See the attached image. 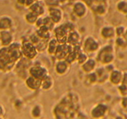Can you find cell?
Here are the masks:
<instances>
[{"mask_svg": "<svg viewBox=\"0 0 127 119\" xmlns=\"http://www.w3.org/2000/svg\"><path fill=\"white\" fill-rule=\"evenodd\" d=\"M74 49V46L71 45L67 42L60 43L56 50L54 56L57 60L65 59L68 55Z\"/></svg>", "mask_w": 127, "mask_h": 119, "instance_id": "cell-7", "label": "cell"}, {"mask_svg": "<svg viewBox=\"0 0 127 119\" xmlns=\"http://www.w3.org/2000/svg\"><path fill=\"white\" fill-rule=\"evenodd\" d=\"M39 17V16L37 15L36 13L29 11L24 16V20H26V22L28 24H30V25H35L36 21L38 19Z\"/></svg>", "mask_w": 127, "mask_h": 119, "instance_id": "cell-24", "label": "cell"}, {"mask_svg": "<svg viewBox=\"0 0 127 119\" xmlns=\"http://www.w3.org/2000/svg\"><path fill=\"white\" fill-rule=\"evenodd\" d=\"M43 110L42 107L39 104L35 105L31 110V115L34 118H39L42 115Z\"/></svg>", "mask_w": 127, "mask_h": 119, "instance_id": "cell-26", "label": "cell"}, {"mask_svg": "<svg viewBox=\"0 0 127 119\" xmlns=\"http://www.w3.org/2000/svg\"><path fill=\"white\" fill-rule=\"evenodd\" d=\"M4 114H5V109L2 104H0V119L3 118V116H4Z\"/></svg>", "mask_w": 127, "mask_h": 119, "instance_id": "cell-28", "label": "cell"}, {"mask_svg": "<svg viewBox=\"0 0 127 119\" xmlns=\"http://www.w3.org/2000/svg\"><path fill=\"white\" fill-rule=\"evenodd\" d=\"M28 73L30 76L41 80L49 74L48 70L44 66L39 64H35L31 66Z\"/></svg>", "mask_w": 127, "mask_h": 119, "instance_id": "cell-6", "label": "cell"}, {"mask_svg": "<svg viewBox=\"0 0 127 119\" xmlns=\"http://www.w3.org/2000/svg\"><path fill=\"white\" fill-rule=\"evenodd\" d=\"M115 33V29L110 25H105L102 27L100 31L101 37L104 40H110L113 38Z\"/></svg>", "mask_w": 127, "mask_h": 119, "instance_id": "cell-14", "label": "cell"}, {"mask_svg": "<svg viewBox=\"0 0 127 119\" xmlns=\"http://www.w3.org/2000/svg\"><path fill=\"white\" fill-rule=\"evenodd\" d=\"M122 79V75H121V73L118 70H115L111 71L110 73L109 78L108 80L110 81V82L113 84L116 85L118 84L120 82Z\"/></svg>", "mask_w": 127, "mask_h": 119, "instance_id": "cell-22", "label": "cell"}, {"mask_svg": "<svg viewBox=\"0 0 127 119\" xmlns=\"http://www.w3.org/2000/svg\"><path fill=\"white\" fill-rule=\"evenodd\" d=\"M21 50L23 57L31 61L34 60L39 53L36 46L30 40H25L21 43Z\"/></svg>", "mask_w": 127, "mask_h": 119, "instance_id": "cell-4", "label": "cell"}, {"mask_svg": "<svg viewBox=\"0 0 127 119\" xmlns=\"http://www.w3.org/2000/svg\"><path fill=\"white\" fill-rule=\"evenodd\" d=\"M94 4L91 8H93L94 13L99 16H104L107 11V6L103 3H96Z\"/></svg>", "mask_w": 127, "mask_h": 119, "instance_id": "cell-23", "label": "cell"}, {"mask_svg": "<svg viewBox=\"0 0 127 119\" xmlns=\"http://www.w3.org/2000/svg\"><path fill=\"white\" fill-rule=\"evenodd\" d=\"M89 58V56L88 54L85 52H84V50L80 51L77 57V62L78 63V64L80 65H82Z\"/></svg>", "mask_w": 127, "mask_h": 119, "instance_id": "cell-27", "label": "cell"}, {"mask_svg": "<svg viewBox=\"0 0 127 119\" xmlns=\"http://www.w3.org/2000/svg\"><path fill=\"white\" fill-rule=\"evenodd\" d=\"M70 64L65 60H59L55 65L54 70L56 74L59 76H64L69 73L70 68Z\"/></svg>", "mask_w": 127, "mask_h": 119, "instance_id": "cell-11", "label": "cell"}, {"mask_svg": "<svg viewBox=\"0 0 127 119\" xmlns=\"http://www.w3.org/2000/svg\"><path fill=\"white\" fill-rule=\"evenodd\" d=\"M72 11L75 16L79 19H82L87 15L89 6L83 1H79L74 4Z\"/></svg>", "mask_w": 127, "mask_h": 119, "instance_id": "cell-8", "label": "cell"}, {"mask_svg": "<svg viewBox=\"0 0 127 119\" xmlns=\"http://www.w3.org/2000/svg\"><path fill=\"white\" fill-rule=\"evenodd\" d=\"M14 25V20L8 15L0 17V31L11 30Z\"/></svg>", "mask_w": 127, "mask_h": 119, "instance_id": "cell-17", "label": "cell"}, {"mask_svg": "<svg viewBox=\"0 0 127 119\" xmlns=\"http://www.w3.org/2000/svg\"><path fill=\"white\" fill-rule=\"evenodd\" d=\"M94 71L97 74V78H98V83H104L107 79H108L110 73L106 70L104 65L97 67Z\"/></svg>", "mask_w": 127, "mask_h": 119, "instance_id": "cell-16", "label": "cell"}, {"mask_svg": "<svg viewBox=\"0 0 127 119\" xmlns=\"http://www.w3.org/2000/svg\"><path fill=\"white\" fill-rule=\"evenodd\" d=\"M85 80L90 85H93L98 83V78H97V74L95 73V71H93V72L90 73H87Z\"/></svg>", "mask_w": 127, "mask_h": 119, "instance_id": "cell-25", "label": "cell"}, {"mask_svg": "<svg viewBox=\"0 0 127 119\" xmlns=\"http://www.w3.org/2000/svg\"><path fill=\"white\" fill-rule=\"evenodd\" d=\"M82 47L84 52L87 53H93L97 52L100 48L99 42L92 36H88L85 37Z\"/></svg>", "mask_w": 127, "mask_h": 119, "instance_id": "cell-5", "label": "cell"}, {"mask_svg": "<svg viewBox=\"0 0 127 119\" xmlns=\"http://www.w3.org/2000/svg\"><path fill=\"white\" fill-rule=\"evenodd\" d=\"M108 106L104 103H99L94 105L90 110V115L94 119H102L108 113Z\"/></svg>", "mask_w": 127, "mask_h": 119, "instance_id": "cell-9", "label": "cell"}, {"mask_svg": "<svg viewBox=\"0 0 127 119\" xmlns=\"http://www.w3.org/2000/svg\"><path fill=\"white\" fill-rule=\"evenodd\" d=\"M59 43H60L59 42V41L57 40V39L56 37L50 39L49 40L48 45H47V50L49 54L51 55L54 56Z\"/></svg>", "mask_w": 127, "mask_h": 119, "instance_id": "cell-21", "label": "cell"}, {"mask_svg": "<svg viewBox=\"0 0 127 119\" xmlns=\"http://www.w3.org/2000/svg\"><path fill=\"white\" fill-rule=\"evenodd\" d=\"M14 37L10 30L0 31V42L2 47H8L14 42Z\"/></svg>", "mask_w": 127, "mask_h": 119, "instance_id": "cell-12", "label": "cell"}, {"mask_svg": "<svg viewBox=\"0 0 127 119\" xmlns=\"http://www.w3.org/2000/svg\"><path fill=\"white\" fill-rule=\"evenodd\" d=\"M21 44L14 42L0 49V71L8 72L13 70L23 58Z\"/></svg>", "mask_w": 127, "mask_h": 119, "instance_id": "cell-1", "label": "cell"}, {"mask_svg": "<svg viewBox=\"0 0 127 119\" xmlns=\"http://www.w3.org/2000/svg\"><path fill=\"white\" fill-rule=\"evenodd\" d=\"M74 29V26L70 22H66L61 24L54 29L56 38L59 43L67 42L68 35Z\"/></svg>", "mask_w": 127, "mask_h": 119, "instance_id": "cell-3", "label": "cell"}, {"mask_svg": "<svg viewBox=\"0 0 127 119\" xmlns=\"http://www.w3.org/2000/svg\"><path fill=\"white\" fill-rule=\"evenodd\" d=\"M41 79L36 78L30 75H29L25 80V84L28 88L32 91H37L41 89Z\"/></svg>", "mask_w": 127, "mask_h": 119, "instance_id": "cell-13", "label": "cell"}, {"mask_svg": "<svg viewBox=\"0 0 127 119\" xmlns=\"http://www.w3.org/2000/svg\"><path fill=\"white\" fill-rule=\"evenodd\" d=\"M42 0H36V1L29 7V9L31 11L36 13L39 16H42L45 14V8L42 4Z\"/></svg>", "mask_w": 127, "mask_h": 119, "instance_id": "cell-19", "label": "cell"}, {"mask_svg": "<svg viewBox=\"0 0 127 119\" xmlns=\"http://www.w3.org/2000/svg\"><path fill=\"white\" fill-rule=\"evenodd\" d=\"M81 35L77 30L74 29L69 34L67 39V42L72 46L79 45L81 42Z\"/></svg>", "mask_w": 127, "mask_h": 119, "instance_id": "cell-18", "label": "cell"}, {"mask_svg": "<svg viewBox=\"0 0 127 119\" xmlns=\"http://www.w3.org/2000/svg\"><path fill=\"white\" fill-rule=\"evenodd\" d=\"M49 16L55 24H59L64 19V13L59 7H50L48 9Z\"/></svg>", "mask_w": 127, "mask_h": 119, "instance_id": "cell-10", "label": "cell"}, {"mask_svg": "<svg viewBox=\"0 0 127 119\" xmlns=\"http://www.w3.org/2000/svg\"><path fill=\"white\" fill-rule=\"evenodd\" d=\"M113 48L111 45H105L98 50L96 60L102 65L111 64L114 60Z\"/></svg>", "mask_w": 127, "mask_h": 119, "instance_id": "cell-2", "label": "cell"}, {"mask_svg": "<svg viewBox=\"0 0 127 119\" xmlns=\"http://www.w3.org/2000/svg\"><path fill=\"white\" fill-rule=\"evenodd\" d=\"M97 61L96 59L89 58L82 65H80V67L84 73L86 74L90 73L95 71L97 68Z\"/></svg>", "mask_w": 127, "mask_h": 119, "instance_id": "cell-15", "label": "cell"}, {"mask_svg": "<svg viewBox=\"0 0 127 119\" xmlns=\"http://www.w3.org/2000/svg\"><path fill=\"white\" fill-rule=\"evenodd\" d=\"M54 79L51 75L49 74L42 79L41 89L43 91H47L51 90L54 87Z\"/></svg>", "mask_w": 127, "mask_h": 119, "instance_id": "cell-20", "label": "cell"}, {"mask_svg": "<svg viewBox=\"0 0 127 119\" xmlns=\"http://www.w3.org/2000/svg\"><path fill=\"white\" fill-rule=\"evenodd\" d=\"M16 2L20 6H26V0H16Z\"/></svg>", "mask_w": 127, "mask_h": 119, "instance_id": "cell-29", "label": "cell"}, {"mask_svg": "<svg viewBox=\"0 0 127 119\" xmlns=\"http://www.w3.org/2000/svg\"><path fill=\"white\" fill-rule=\"evenodd\" d=\"M36 0H26V7H28L29 8L31 5L32 3H34Z\"/></svg>", "mask_w": 127, "mask_h": 119, "instance_id": "cell-30", "label": "cell"}]
</instances>
